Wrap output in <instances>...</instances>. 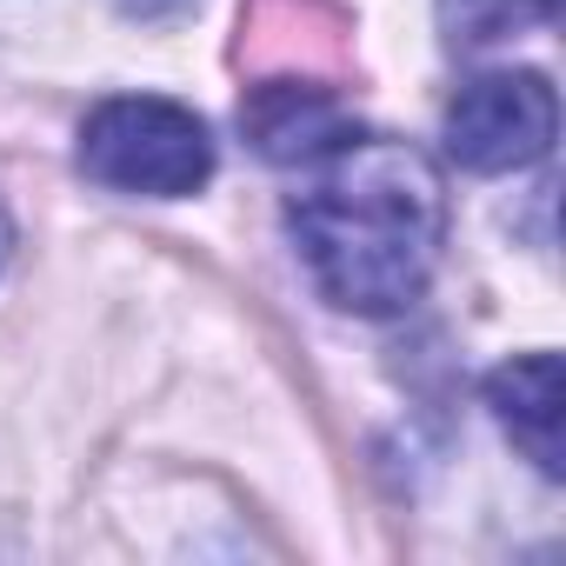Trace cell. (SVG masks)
<instances>
[{
  "mask_svg": "<svg viewBox=\"0 0 566 566\" xmlns=\"http://www.w3.org/2000/svg\"><path fill=\"white\" fill-rule=\"evenodd\" d=\"M314 287L340 314H407L447 247V187L413 140L347 134L314 160L307 193L287 207Z\"/></svg>",
  "mask_w": 566,
  "mask_h": 566,
  "instance_id": "obj_1",
  "label": "cell"
},
{
  "mask_svg": "<svg viewBox=\"0 0 566 566\" xmlns=\"http://www.w3.org/2000/svg\"><path fill=\"white\" fill-rule=\"evenodd\" d=\"M81 174L114 193L180 200L213 180V134L193 107L160 94H114L81 127Z\"/></svg>",
  "mask_w": 566,
  "mask_h": 566,
  "instance_id": "obj_2",
  "label": "cell"
},
{
  "mask_svg": "<svg viewBox=\"0 0 566 566\" xmlns=\"http://www.w3.org/2000/svg\"><path fill=\"white\" fill-rule=\"evenodd\" d=\"M447 160L467 174H520L533 160H546L553 134H559V101L546 87V74L533 67H500V74H473L453 101H447Z\"/></svg>",
  "mask_w": 566,
  "mask_h": 566,
  "instance_id": "obj_3",
  "label": "cell"
},
{
  "mask_svg": "<svg viewBox=\"0 0 566 566\" xmlns=\"http://www.w3.org/2000/svg\"><path fill=\"white\" fill-rule=\"evenodd\" d=\"M240 127H247L253 154L273 167H314L327 147L360 134L354 114L340 107V94L314 74H260L240 101Z\"/></svg>",
  "mask_w": 566,
  "mask_h": 566,
  "instance_id": "obj_4",
  "label": "cell"
},
{
  "mask_svg": "<svg viewBox=\"0 0 566 566\" xmlns=\"http://www.w3.org/2000/svg\"><path fill=\"white\" fill-rule=\"evenodd\" d=\"M486 407L513 433V447L553 480L559 473V354H520L486 374Z\"/></svg>",
  "mask_w": 566,
  "mask_h": 566,
  "instance_id": "obj_5",
  "label": "cell"
},
{
  "mask_svg": "<svg viewBox=\"0 0 566 566\" xmlns=\"http://www.w3.org/2000/svg\"><path fill=\"white\" fill-rule=\"evenodd\" d=\"M440 14L453 48H486V41H506L520 21H546L553 0H440Z\"/></svg>",
  "mask_w": 566,
  "mask_h": 566,
  "instance_id": "obj_6",
  "label": "cell"
},
{
  "mask_svg": "<svg viewBox=\"0 0 566 566\" xmlns=\"http://www.w3.org/2000/svg\"><path fill=\"white\" fill-rule=\"evenodd\" d=\"M8 253H14V220H8V207H0V266H8Z\"/></svg>",
  "mask_w": 566,
  "mask_h": 566,
  "instance_id": "obj_7",
  "label": "cell"
}]
</instances>
